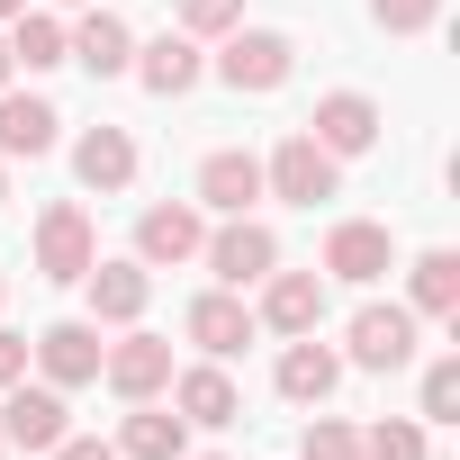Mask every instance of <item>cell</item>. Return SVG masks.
<instances>
[{"label":"cell","mask_w":460,"mask_h":460,"mask_svg":"<svg viewBox=\"0 0 460 460\" xmlns=\"http://www.w3.org/2000/svg\"><path fill=\"white\" fill-rule=\"evenodd\" d=\"M199 262L217 271V289H262V280L280 271V235H271L262 217H226L217 235L199 244Z\"/></svg>","instance_id":"obj_1"},{"label":"cell","mask_w":460,"mask_h":460,"mask_svg":"<svg viewBox=\"0 0 460 460\" xmlns=\"http://www.w3.org/2000/svg\"><path fill=\"white\" fill-rule=\"evenodd\" d=\"M289 73H298V46H289L280 28H226V55H217V82H226V91L262 100V91H280Z\"/></svg>","instance_id":"obj_2"},{"label":"cell","mask_w":460,"mask_h":460,"mask_svg":"<svg viewBox=\"0 0 460 460\" xmlns=\"http://www.w3.org/2000/svg\"><path fill=\"white\" fill-rule=\"evenodd\" d=\"M262 190H271V199H289V208H316V199H334V190H343V163H334V154L298 127V136H280V145H271Z\"/></svg>","instance_id":"obj_3"},{"label":"cell","mask_w":460,"mask_h":460,"mask_svg":"<svg viewBox=\"0 0 460 460\" xmlns=\"http://www.w3.org/2000/svg\"><path fill=\"white\" fill-rule=\"evenodd\" d=\"M199 244H208V217H199V199H163V208H145V217H136V262H145V271L199 262Z\"/></svg>","instance_id":"obj_4"},{"label":"cell","mask_w":460,"mask_h":460,"mask_svg":"<svg viewBox=\"0 0 460 460\" xmlns=\"http://www.w3.org/2000/svg\"><path fill=\"white\" fill-rule=\"evenodd\" d=\"M181 334L208 352V361H235L262 325H253V307H244V289H199L190 307H181Z\"/></svg>","instance_id":"obj_5"},{"label":"cell","mask_w":460,"mask_h":460,"mask_svg":"<svg viewBox=\"0 0 460 460\" xmlns=\"http://www.w3.org/2000/svg\"><path fill=\"white\" fill-rule=\"evenodd\" d=\"M64 433H73L64 388H28V379L0 388V442H10V451H55Z\"/></svg>","instance_id":"obj_6"},{"label":"cell","mask_w":460,"mask_h":460,"mask_svg":"<svg viewBox=\"0 0 460 460\" xmlns=\"http://www.w3.org/2000/svg\"><path fill=\"white\" fill-rule=\"evenodd\" d=\"M406 361H415V307H361L343 370H406Z\"/></svg>","instance_id":"obj_7"},{"label":"cell","mask_w":460,"mask_h":460,"mask_svg":"<svg viewBox=\"0 0 460 460\" xmlns=\"http://www.w3.org/2000/svg\"><path fill=\"white\" fill-rule=\"evenodd\" d=\"M28 352H37L46 388H91V379H100V352H109V343H100V325H91V316H64V325H46V334H37Z\"/></svg>","instance_id":"obj_8"},{"label":"cell","mask_w":460,"mask_h":460,"mask_svg":"<svg viewBox=\"0 0 460 460\" xmlns=\"http://www.w3.org/2000/svg\"><path fill=\"white\" fill-rule=\"evenodd\" d=\"M100 262V235H91V217L73 208V199H55L46 217H37V271L46 280H82Z\"/></svg>","instance_id":"obj_9"},{"label":"cell","mask_w":460,"mask_h":460,"mask_svg":"<svg viewBox=\"0 0 460 460\" xmlns=\"http://www.w3.org/2000/svg\"><path fill=\"white\" fill-rule=\"evenodd\" d=\"M307 136H316L334 163H352V154L379 145V100H370V91H325L316 118H307Z\"/></svg>","instance_id":"obj_10"},{"label":"cell","mask_w":460,"mask_h":460,"mask_svg":"<svg viewBox=\"0 0 460 460\" xmlns=\"http://www.w3.org/2000/svg\"><path fill=\"white\" fill-rule=\"evenodd\" d=\"M172 415L181 424H244V388L226 379V361H199V370H172Z\"/></svg>","instance_id":"obj_11"},{"label":"cell","mask_w":460,"mask_h":460,"mask_svg":"<svg viewBox=\"0 0 460 460\" xmlns=\"http://www.w3.org/2000/svg\"><path fill=\"white\" fill-rule=\"evenodd\" d=\"M253 325H271V334H316V325H325V271H271Z\"/></svg>","instance_id":"obj_12"},{"label":"cell","mask_w":460,"mask_h":460,"mask_svg":"<svg viewBox=\"0 0 460 460\" xmlns=\"http://www.w3.org/2000/svg\"><path fill=\"white\" fill-rule=\"evenodd\" d=\"M100 379H109L127 406H136V397H163V388H172V343H163V334H127V343L100 352Z\"/></svg>","instance_id":"obj_13"},{"label":"cell","mask_w":460,"mask_h":460,"mask_svg":"<svg viewBox=\"0 0 460 460\" xmlns=\"http://www.w3.org/2000/svg\"><path fill=\"white\" fill-rule=\"evenodd\" d=\"M271 379H280V397H289V406H325V397L343 388V352H334V343H316V334H289Z\"/></svg>","instance_id":"obj_14"},{"label":"cell","mask_w":460,"mask_h":460,"mask_svg":"<svg viewBox=\"0 0 460 460\" xmlns=\"http://www.w3.org/2000/svg\"><path fill=\"white\" fill-rule=\"evenodd\" d=\"M388 262H397V244H388V226H370V217H343L334 235H325V271L352 280V289H370Z\"/></svg>","instance_id":"obj_15"},{"label":"cell","mask_w":460,"mask_h":460,"mask_svg":"<svg viewBox=\"0 0 460 460\" xmlns=\"http://www.w3.org/2000/svg\"><path fill=\"white\" fill-rule=\"evenodd\" d=\"M154 100H181V91H199V73H208V55H199V37H154V46H136V64H127Z\"/></svg>","instance_id":"obj_16"},{"label":"cell","mask_w":460,"mask_h":460,"mask_svg":"<svg viewBox=\"0 0 460 460\" xmlns=\"http://www.w3.org/2000/svg\"><path fill=\"white\" fill-rule=\"evenodd\" d=\"M82 289H91V325H136L145 298H154V271L145 262H91Z\"/></svg>","instance_id":"obj_17"},{"label":"cell","mask_w":460,"mask_h":460,"mask_svg":"<svg viewBox=\"0 0 460 460\" xmlns=\"http://www.w3.org/2000/svg\"><path fill=\"white\" fill-rule=\"evenodd\" d=\"M253 199H262V154H208L199 163V208H217V217H253Z\"/></svg>","instance_id":"obj_18"},{"label":"cell","mask_w":460,"mask_h":460,"mask_svg":"<svg viewBox=\"0 0 460 460\" xmlns=\"http://www.w3.org/2000/svg\"><path fill=\"white\" fill-rule=\"evenodd\" d=\"M55 136H64V118H55V100H37V91H0V163H37V154H55Z\"/></svg>","instance_id":"obj_19"},{"label":"cell","mask_w":460,"mask_h":460,"mask_svg":"<svg viewBox=\"0 0 460 460\" xmlns=\"http://www.w3.org/2000/svg\"><path fill=\"white\" fill-rule=\"evenodd\" d=\"M118 460H190V424H181L172 406L136 397V406H127V424H118Z\"/></svg>","instance_id":"obj_20"},{"label":"cell","mask_w":460,"mask_h":460,"mask_svg":"<svg viewBox=\"0 0 460 460\" xmlns=\"http://www.w3.org/2000/svg\"><path fill=\"white\" fill-rule=\"evenodd\" d=\"M73 64H82V73H100V82H118V73L136 64V28H127L118 10H91V19L73 28Z\"/></svg>","instance_id":"obj_21"},{"label":"cell","mask_w":460,"mask_h":460,"mask_svg":"<svg viewBox=\"0 0 460 460\" xmlns=\"http://www.w3.org/2000/svg\"><path fill=\"white\" fill-rule=\"evenodd\" d=\"M73 172H82V190H100V199L127 190V181H136V136H127V127H91V136L73 145Z\"/></svg>","instance_id":"obj_22"},{"label":"cell","mask_w":460,"mask_h":460,"mask_svg":"<svg viewBox=\"0 0 460 460\" xmlns=\"http://www.w3.org/2000/svg\"><path fill=\"white\" fill-rule=\"evenodd\" d=\"M406 289H415V316H433V325H460V253H415V271H406Z\"/></svg>","instance_id":"obj_23"},{"label":"cell","mask_w":460,"mask_h":460,"mask_svg":"<svg viewBox=\"0 0 460 460\" xmlns=\"http://www.w3.org/2000/svg\"><path fill=\"white\" fill-rule=\"evenodd\" d=\"M10 64H28V73L73 64V28H64V19H46V10H19V28H10Z\"/></svg>","instance_id":"obj_24"},{"label":"cell","mask_w":460,"mask_h":460,"mask_svg":"<svg viewBox=\"0 0 460 460\" xmlns=\"http://www.w3.org/2000/svg\"><path fill=\"white\" fill-rule=\"evenodd\" d=\"M361 460H433V442H424L415 415H379V424L361 433Z\"/></svg>","instance_id":"obj_25"},{"label":"cell","mask_w":460,"mask_h":460,"mask_svg":"<svg viewBox=\"0 0 460 460\" xmlns=\"http://www.w3.org/2000/svg\"><path fill=\"white\" fill-rule=\"evenodd\" d=\"M172 28L181 37H226V28H244V0H172Z\"/></svg>","instance_id":"obj_26"},{"label":"cell","mask_w":460,"mask_h":460,"mask_svg":"<svg viewBox=\"0 0 460 460\" xmlns=\"http://www.w3.org/2000/svg\"><path fill=\"white\" fill-rule=\"evenodd\" d=\"M415 424H460V361H451V352L424 361V406H415Z\"/></svg>","instance_id":"obj_27"},{"label":"cell","mask_w":460,"mask_h":460,"mask_svg":"<svg viewBox=\"0 0 460 460\" xmlns=\"http://www.w3.org/2000/svg\"><path fill=\"white\" fill-rule=\"evenodd\" d=\"M298 460H361V433H352L343 415H316V424L298 433Z\"/></svg>","instance_id":"obj_28"},{"label":"cell","mask_w":460,"mask_h":460,"mask_svg":"<svg viewBox=\"0 0 460 460\" xmlns=\"http://www.w3.org/2000/svg\"><path fill=\"white\" fill-rule=\"evenodd\" d=\"M370 19H379L388 37H424V28L442 19V0H370Z\"/></svg>","instance_id":"obj_29"},{"label":"cell","mask_w":460,"mask_h":460,"mask_svg":"<svg viewBox=\"0 0 460 460\" xmlns=\"http://www.w3.org/2000/svg\"><path fill=\"white\" fill-rule=\"evenodd\" d=\"M46 460H118V442H91V433H64Z\"/></svg>","instance_id":"obj_30"},{"label":"cell","mask_w":460,"mask_h":460,"mask_svg":"<svg viewBox=\"0 0 460 460\" xmlns=\"http://www.w3.org/2000/svg\"><path fill=\"white\" fill-rule=\"evenodd\" d=\"M10 379H28V334L0 325V388H10Z\"/></svg>","instance_id":"obj_31"},{"label":"cell","mask_w":460,"mask_h":460,"mask_svg":"<svg viewBox=\"0 0 460 460\" xmlns=\"http://www.w3.org/2000/svg\"><path fill=\"white\" fill-rule=\"evenodd\" d=\"M10 73H19V64H10V37H0V91H10Z\"/></svg>","instance_id":"obj_32"},{"label":"cell","mask_w":460,"mask_h":460,"mask_svg":"<svg viewBox=\"0 0 460 460\" xmlns=\"http://www.w3.org/2000/svg\"><path fill=\"white\" fill-rule=\"evenodd\" d=\"M19 10H28V0H0V19H19Z\"/></svg>","instance_id":"obj_33"},{"label":"cell","mask_w":460,"mask_h":460,"mask_svg":"<svg viewBox=\"0 0 460 460\" xmlns=\"http://www.w3.org/2000/svg\"><path fill=\"white\" fill-rule=\"evenodd\" d=\"M0 199H10V163H0Z\"/></svg>","instance_id":"obj_34"},{"label":"cell","mask_w":460,"mask_h":460,"mask_svg":"<svg viewBox=\"0 0 460 460\" xmlns=\"http://www.w3.org/2000/svg\"><path fill=\"white\" fill-rule=\"evenodd\" d=\"M64 10H91V0H64Z\"/></svg>","instance_id":"obj_35"},{"label":"cell","mask_w":460,"mask_h":460,"mask_svg":"<svg viewBox=\"0 0 460 460\" xmlns=\"http://www.w3.org/2000/svg\"><path fill=\"white\" fill-rule=\"evenodd\" d=\"M0 298H10V280H0Z\"/></svg>","instance_id":"obj_36"},{"label":"cell","mask_w":460,"mask_h":460,"mask_svg":"<svg viewBox=\"0 0 460 460\" xmlns=\"http://www.w3.org/2000/svg\"><path fill=\"white\" fill-rule=\"evenodd\" d=\"M0 460H10V442H0Z\"/></svg>","instance_id":"obj_37"},{"label":"cell","mask_w":460,"mask_h":460,"mask_svg":"<svg viewBox=\"0 0 460 460\" xmlns=\"http://www.w3.org/2000/svg\"><path fill=\"white\" fill-rule=\"evenodd\" d=\"M199 460H217V451H199Z\"/></svg>","instance_id":"obj_38"}]
</instances>
